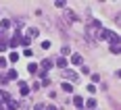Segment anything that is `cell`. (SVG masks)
Segmentation results:
<instances>
[{
  "label": "cell",
  "instance_id": "obj_1",
  "mask_svg": "<svg viewBox=\"0 0 121 110\" xmlns=\"http://www.w3.org/2000/svg\"><path fill=\"white\" fill-rule=\"evenodd\" d=\"M98 37H100V39H109L111 44H117V42H119L117 33L111 31V29H100V31H98Z\"/></svg>",
  "mask_w": 121,
  "mask_h": 110
},
{
  "label": "cell",
  "instance_id": "obj_2",
  "mask_svg": "<svg viewBox=\"0 0 121 110\" xmlns=\"http://www.w3.org/2000/svg\"><path fill=\"white\" fill-rule=\"evenodd\" d=\"M19 89H21V96H27V94H29V87L25 85L23 81H19Z\"/></svg>",
  "mask_w": 121,
  "mask_h": 110
},
{
  "label": "cell",
  "instance_id": "obj_3",
  "mask_svg": "<svg viewBox=\"0 0 121 110\" xmlns=\"http://www.w3.org/2000/svg\"><path fill=\"white\" fill-rule=\"evenodd\" d=\"M63 75H65V77H69L71 81H77V75L73 73V71H63Z\"/></svg>",
  "mask_w": 121,
  "mask_h": 110
},
{
  "label": "cell",
  "instance_id": "obj_4",
  "mask_svg": "<svg viewBox=\"0 0 121 110\" xmlns=\"http://www.w3.org/2000/svg\"><path fill=\"white\" fill-rule=\"evenodd\" d=\"M119 50H121L119 42H117V44H111V52H113V54H119Z\"/></svg>",
  "mask_w": 121,
  "mask_h": 110
},
{
  "label": "cell",
  "instance_id": "obj_5",
  "mask_svg": "<svg viewBox=\"0 0 121 110\" xmlns=\"http://www.w3.org/2000/svg\"><path fill=\"white\" fill-rule=\"evenodd\" d=\"M71 62H73V64H82V62H84V58H82V56H79V54H73V58H71Z\"/></svg>",
  "mask_w": 121,
  "mask_h": 110
},
{
  "label": "cell",
  "instance_id": "obj_6",
  "mask_svg": "<svg viewBox=\"0 0 121 110\" xmlns=\"http://www.w3.org/2000/svg\"><path fill=\"white\" fill-rule=\"evenodd\" d=\"M73 104H75L77 108H82V106H84V100L79 98V96H75V98H73Z\"/></svg>",
  "mask_w": 121,
  "mask_h": 110
},
{
  "label": "cell",
  "instance_id": "obj_7",
  "mask_svg": "<svg viewBox=\"0 0 121 110\" xmlns=\"http://www.w3.org/2000/svg\"><path fill=\"white\" fill-rule=\"evenodd\" d=\"M27 31H29V37H38V35H40V31H38L36 27H29Z\"/></svg>",
  "mask_w": 121,
  "mask_h": 110
},
{
  "label": "cell",
  "instance_id": "obj_8",
  "mask_svg": "<svg viewBox=\"0 0 121 110\" xmlns=\"http://www.w3.org/2000/svg\"><path fill=\"white\" fill-rule=\"evenodd\" d=\"M19 108V102H15V100H9V110H17Z\"/></svg>",
  "mask_w": 121,
  "mask_h": 110
},
{
  "label": "cell",
  "instance_id": "obj_9",
  "mask_svg": "<svg viewBox=\"0 0 121 110\" xmlns=\"http://www.w3.org/2000/svg\"><path fill=\"white\" fill-rule=\"evenodd\" d=\"M19 42H21V35H15V37H13V42H11V46H13V48H17Z\"/></svg>",
  "mask_w": 121,
  "mask_h": 110
},
{
  "label": "cell",
  "instance_id": "obj_10",
  "mask_svg": "<svg viewBox=\"0 0 121 110\" xmlns=\"http://www.w3.org/2000/svg\"><path fill=\"white\" fill-rule=\"evenodd\" d=\"M9 100H11V96L6 91H0V102H9Z\"/></svg>",
  "mask_w": 121,
  "mask_h": 110
},
{
  "label": "cell",
  "instance_id": "obj_11",
  "mask_svg": "<svg viewBox=\"0 0 121 110\" xmlns=\"http://www.w3.org/2000/svg\"><path fill=\"white\" fill-rule=\"evenodd\" d=\"M56 67H60V69H65V67H67V60H65V58L60 56L59 60H56Z\"/></svg>",
  "mask_w": 121,
  "mask_h": 110
},
{
  "label": "cell",
  "instance_id": "obj_12",
  "mask_svg": "<svg viewBox=\"0 0 121 110\" xmlns=\"http://www.w3.org/2000/svg\"><path fill=\"white\" fill-rule=\"evenodd\" d=\"M50 67H52V60H44L42 62V69H44V71H48Z\"/></svg>",
  "mask_w": 121,
  "mask_h": 110
},
{
  "label": "cell",
  "instance_id": "obj_13",
  "mask_svg": "<svg viewBox=\"0 0 121 110\" xmlns=\"http://www.w3.org/2000/svg\"><path fill=\"white\" fill-rule=\"evenodd\" d=\"M63 89H65L67 94H71V91H73V85H71V83H63Z\"/></svg>",
  "mask_w": 121,
  "mask_h": 110
},
{
  "label": "cell",
  "instance_id": "obj_14",
  "mask_svg": "<svg viewBox=\"0 0 121 110\" xmlns=\"http://www.w3.org/2000/svg\"><path fill=\"white\" fill-rule=\"evenodd\" d=\"M17 77H19V73H17L15 69H11V71H9V79H17Z\"/></svg>",
  "mask_w": 121,
  "mask_h": 110
},
{
  "label": "cell",
  "instance_id": "obj_15",
  "mask_svg": "<svg viewBox=\"0 0 121 110\" xmlns=\"http://www.w3.org/2000/svg\"><path fill=\"white\" fill-rule=\"evenodd\" d=\"M88 108H96V100H94V98L88 100Z\"/></svg>",
  "mask_w": 121,
  "mask_h": 110
},
{
  "label": "cell",
  "instance_id": "obj_16",
  "mask_svg": "<svg viewBox=\"0 0 121 110\" xmlns=\"http://www.w3.org/2000/svg\"><path fill=\"white\" fill-rule=\"evenodd\" d=\"M17 60H19V54H17V52H13V54H11V62H17Z\"/></svg>",
  "mask_w": 121,
  "mask_h": 110
},
{
  "label": "cell",
  "instance_id": "obj_17",
  "mask_svg": "<svg viewBox=\"0 0 121 110\" xmlns=\"http://www.w3.org/2000/svg\"><path fill=\"white\" fill-rule=\"evenodd\" d=\"M29 42H31L29 37H21V44H23V46H29Z\"/></svg>",
  "mask_w": 121,
  "mask_h": 110
},
{
  "label": "cell",
  "instance_id": "obj_18",
  "mask_svg": "<svg viewBox=\"0 0 121 110\" xmlns=\"http://www.w3.org/2000/svg\"><path fill=\"white\" fill-rule=\"evenodd\" d=\"M27 69H29V73H36V71H38V67H36V64H29Z\"/></svg>",
  "mask_w": 121,
  "mask_h": 110
},
{
  "label": "cell",
  "instance_id": "obj_19",
  "mask_svg": "<svg viewBox=\"0 0 121 110\" xmlns=\"http://www.w3.org/2000/svg\"><path fill=\"white\" fill-rule=\"evenodd\" d=\"M4 50H6V42L2 39V42H0V52H4Z\"/></svg>",
  "mask_w": 121,
  "mask_h": 110
},
{
  "label": "cell",
  "instance_id": "obj_20",
  "mask_svg": "<svg viewBox=\"0 0 121 110\" xmlns=\"http://www.w3.org/2000/svg\"><path fill=\"white\" fill-rule=\"evenodd\" d=\"M0 67H2V69L6 67V58H0Z\"/></svg>",
  "mask_w": 121,
  "mask_h": 110
}]
</instances>
